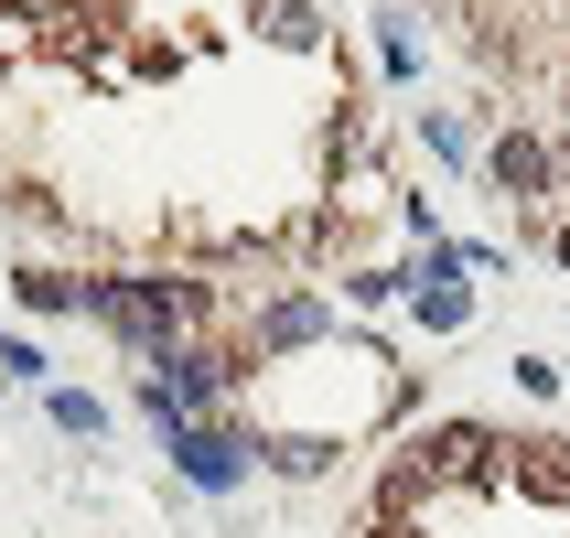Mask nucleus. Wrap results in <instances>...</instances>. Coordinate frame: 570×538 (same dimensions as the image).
<instances>
[{
	"label": "nucleus",
	"mask_w": 570,
	"mask_h": 538,
	"mask_svg": "<svg viewBox=\"0 0 570 538\" xmlns=\"http://www.w3.org/2000/svg\"><path fill=\"white\" fill-rule=\"evenodd\" d=\"M205 313V291L194 281H97V323L108 334H129L140 355H173V334Z\"/></svg>",
	"instance_id": "f257e3e1"
},
{
	"label": "nucleus",
	"mask_w": 570,
	"mask_h": 538,
	"mask_svg": "<svg viewBox=\"0 0 570 538\" xmlns=\"http://www.w3.org/2000/svg\"><path fill=\"white\" fill-rule=\"evenodd\" d=\"M161 452H173V475L205 485V496H237V485H248V442H226V431H205V420H173Z\"/></svg>",
	"instance_id": "f03ea898"
},
{
	"label": "nucleus",
	"mask_w": 570,
	"mask_h": 538,
	"mask_svg": "<svg viewBox=\"0 0 570 538\" xmlns=\"http://www.w3.org/2000/svg\"><path fill=\"white\" fill-rule=\"evenodd\" d=\"M484 452H495V431H474V420H442V431L410 452V485H474V475H495Z\"/></svg>",
	"instance_id": "7ed1b4c3"
},
{
	"label": "nucleus",
	"mask_w": 570,
	"mask_h": 538,
	"mask_svg": "<svg viewBox=\"0 0 570 538\" xmlns=\"http://www.w3.org/2000/svg\"><path fill=\"white\" fill-rule=\"evenodd\" d=\"M495 475H507L528 507H570V442H517Z\"/></svg>",
	"instance_id": "20e7f679"
},
{
	"label": "nucleus",
	"mask_w": 570,
	"mask_h": 538,
	"mask_svg": "<svg viewBox=\"0 0 570 538\" xmlns=\"http://www.w3.org/2000/svg\"><path fill=\"white\" fill-rule=\"evenodd\" d=\"M452 270H463V248L431 237V270H420V323H431V334H463V313H474V291L452 281Z\"/></svg>",
	"instance_id": "39448f33"
},
{
	"label": "nucleus",
	"mask_w": 570,
	"mask_h": 538,
	"mask_svg": "<svg viewBox=\"0 0 570 538\" xmlns=\"http://www.w3.org/2000/svg\"><path fill=\"white\" fill-rule=\"evenodd\" d=\"M484 173H495V194H517V205H528V194H549V184H560V162H549L539 140H528V129H507V140L484 151Z\"/></svg>",
	"instance_id": "423d86ee"
},
{
	"label": "nucleus",
	"mask_w": 570,
	"mask_h": 538,
	"mask_svg": "<svg viewBox=\"0 0 570 538\" xmlns=\"http://www.w3.org/2000/svg\"><path fill=\"white\" fill-rule=\"evenodd\" d=\"M151 366H161V388H173L184 410H205V399H226V378H237V366H226V355H205V345H173V355H151Z\"/></svg>",
	"instance_id": "0eeeda50"
},
{
	"label": "nucleus",
	"mask_w": 570,
	"mask_h": 538,
	"mask_svg": "<svg viewBox=\"0 0 570 538\" xmlns=\"http://www.w3.org/2000/svg\"><path fill=\"white\" fill-rule=\"evenodd\" d=\"M11 291L32 313H97V281H65V270H11Z\"/></svg>",
	"instance_id": "6e6552de"
},
{
	"label": "nucleus",
	"mask_w": 570,
	"mask_h": 538,
	"mask_svg": "<svg viewBox=\"0 0 570 538\" xmlns=\"http://www.w3.org/2000/svg\"><path fill=\"white\" fill-rule=\"evenodd\" d=\"M258 32H269V43H291V55H313V43H323L313 0H258Z\"/></svg>",
	"instance_id": "1a4fd4ad"
},
{
	"label": "nucleus",
	"mask_w": 570,
	"mask_h": 538,
	"mask_svg": "<svg viewBox=\"0 0 570 538\" xmlns=\"http://www.w3.org/2000/svg\"><path fill=\"white\" fill-rule=\"evenodd\" d=\"M43 410H55V431H65V442H97V431H108V399H97V388H55Z\"/></svg>",
	"instance_id": "9d476101"
},
{
	"label": "nucleus",
	"mask_w": 570,
	"mask_h": 538,
	"mask_svg": "<svg viewBox=\"0 0 570 538\" xmlns=\"http://www.w3.org/2000/svg\"><path fill=\"white\" fill-rule=\"evenodd\" d=\"M258 334H269V345H313L323 313H313V302H269V313H258Z\"/></svg>",
	"instance_id": "9b49d317"
},
{
	"label": "nucleus",
	"mask_w": 570,
	"mask_h": 538,
	"mask_svg": "<svg viewBox=\"0 0 570 538\" xmlns=\"http://www.w3.org/2000/svg\"><path fill=\"white\" fill-rule=\"evenodd\" d=\"M0 378H22V388H43V378H55V366H43V345H32V334H0Z\"/></svg>",
	"instance_id": "f8f14e48"
},
{
	"label": "nucleus",
	"mask_w": 570,
	"mask_h": 538,
	"mask_svg": "<svg viewBox=\"0 0 570 538\" xmlns=\"http://www.w3.org/2000/svg\"><path fill=\"white\" fill-rule=\"evenodd\" d=\"M366 538H420V528H399V517H387V528H366Z\"/></svg>",
	"instance_id": "ddd939ff"
},
{
	"label": "nucleus",
	"mask_w": 570,
	"mask_h": 538,
	"mask_svg": "<svg viewBox=\"0 0 570 538\" xmlns=\"http://www.w3.org/2000/svg\"><path fill=\"white\" fill-rule=\"evenodd\" d=\"M560 270H570V226H560Z\"/></svg>",
	"instance_id": "4468645a"
}]
</instances>
